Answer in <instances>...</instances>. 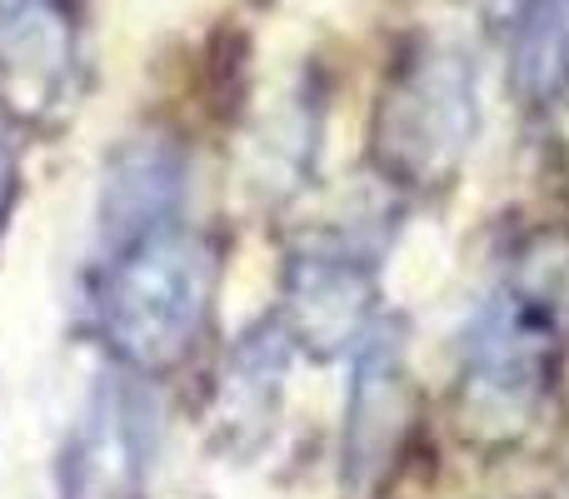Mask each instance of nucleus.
<instances>
[{
    "instance_id": "obj_1",
    "label": "nucleus",
    "mask_w": 569,
    "mask_h": 499,
    "mask_svg": "<svg viewBox=\"0 0 569 499\" xmlns=\"http://www.w3.org/2000/svg\"><path fill=\"white\" fill-rule=\"evenodd\" d=\"M569 360V230H535L505 255L460 345V425L515 445L540 425Z\"/></svg>"
},
{
    "instance_id": "obj_2",
    "label": "nucleus",
    "mask_w": 569,
    "mask_h": 499,
    "mask_svg": "<svg viewBox=\"0 0 569 499\" xmlns=\"http://www.w3.org/2000/svg\"><path fill=\"white\" fill-rule=\"evenodd\" d=\"M216 250L186 220H156L106 240L96 270V330L126 375H166L190 360L216 305Z\"/></svg>"
},
{
    "instance_id": "obj_3",
    "label": "nucleus",
    "mask_w": 569,
    "mask_h": 499,
    "mask_svg": "<svg viewBox=\"0 0 569 499\" xmlns=\"http://www.w3.org/2000/svg\"><path fill=\"white\" fill-rule=\"evenodd\" d=\"M475 60L450 40H415L375 106V160L395 186L440 190L475 140Z\"/></svg>"
},
{
    "instance_id": "obj_4",
    "label": "nucleus",
    "mask_w": 569,
    "mask_h": 499,
    "mask_svg": "<svg viewBox=\"0 0 569 499\" xmlns=\"http://www.w3.org/2000/svg\"><path fill=\"white\" fill-rule=\"evenodd\" d=\"M150 405L130 380H106L90 395L66 450V499H136L150 460Z\"/></svg>"
},
{
    "instance_id": "obj_5",
    "label": "nucleus",
    "mask_w": 569,
    "mask_h": 499,
    "mask_svg": "<svg viewBox=\"0 0 569 499\" xmlns=\"http://www.w3.org/2000/svg\"><path fill=\"white\" fill-rule=\"evenodd\" d=\"M375 305L370 260L345 246H310L284 275V335L310 355H340L365 335Z\"/></svg>"
},
{
    "instance_id": "obj_6",
    "label": "nucleus",
    "mask_w": 569,
    "mask_h": 499,
    "mask_svg": "<svg viewBox=\"0 0 569 499\" xmlns=\"http://www.w3.org/2000/svg\"><path fill=\"white\" fill-rule=\"evenodd\" d=\"M180 196H186V160L170 140H130L106 176V196H100V220H106V240H120L130 230H146L156 220L180 216Z\"/></svg>"
},
{
    "instance_id": "obj_7",
    "label": "nucleus",
    "mask_w": 569,
    "mask_h": 499,
    "mask_svg": "<svg viewBox=\"0 0 569 499\" xmlns=\"http://www.w3.org/2000/svg\"><path fill=\"white\" fill-rule=\"evenodd\" d=\"M505 26L515 90L530 106H555L569 90V0H520Z\"/></svg>"
},
{
    "instance_id": "obj_8",
    "label": "nucleus",
    "mask_w": 569,
    "mask_h": 499,
    "mask_svg": "<svg viewBox=\"0 0 569 499\" xmlns=\"http://www.w3.org/2000/svg\"><path fill=\"white\" fill-rule=\"evenodd\" d=\"M10 206H16V156H10L6 136H0V230H6Z\"/></svg>"
},
{
    "instance_id": "obj_9",
    "label": "nucleus",
    "mask_w": 569,
    "mask_h": 499,
    "mask_svg": "<svg viewBox=\"0 0 569 499\" xmlns=\"http://www.w3.org/2000/svg\"><path fill=\"white\" fill-rule=\"evenodd\" d=\"M46 6H60V0H0V26H10V20H20V16H36V10H46Z\"/></svg>"
},
{
    "instance_id": "obj_10",
    "label": "nucleus",
    "mask_w": 569,
    "mask_h": 499,
    "mask_svg": "<svg viewBox=\"0 0 569 499\" xmlns=\"http://www.w3.org/2000/svg\"><path fill=\"white\" fill-rule=\"evenodd\" d=\"M515 6H520V0H495V10H500V16H510Z\"/></svg>"
}]
</instances>
